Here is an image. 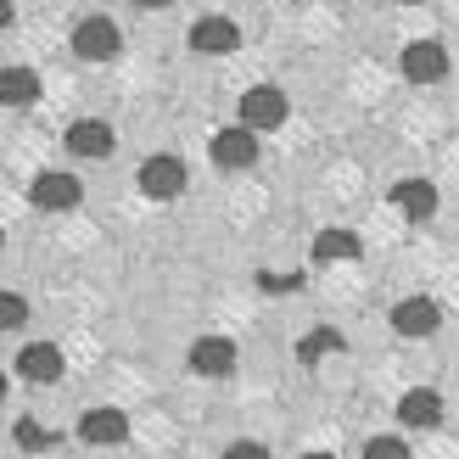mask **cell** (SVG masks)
<instances>
[{
  "label": "cell",
  "instance_id": "cell-1",
  "mask_svg": "<svg viewBox=\"0 0 459 459\" xmlns=\"http://www.w3.org/2000/svg\"><path fill=\"white\" fill-rule=\"evenodd\" d=\"M134 186H141L152 202H174V196H186L191 174H186V163H179V157L157 152V157H146V163H141V174H134Z\"/></svg>",
  "mask_w": 459,
  "mask_h": 459
},
{
  "label": "cell",
  "instance_id": "cell-2",
  "mask_svg": "<svg viewBox=\"0 0 459 459\" xmlns=\"http://www.w3.org/2000/svg\"><path fill=\"white\" fill-rule=\"evenodd\" d=\"M118 45H124V34H118V22L112 17H79L74 22V56L79 62H112L118 56Z\"/></svg>",
  "mask_w": 459,
  "mask_h": 459
},
{
  "label": "cell",
  "instance_id": "cell-3",
  "mask_svg": "<svg viewBox=\"0 0 459 459\" xmlns=\"http://www.w3.org/2000/svg\"><path fill=\"white\" fill-rule=\"evenodd\" d=\"M398 67H403L409 84H443L448 79V51H443L437 39H409L403 56H398Z\"/></svg>",
  "mask_w": 459,
  "mask_h": 459
},
{
  "label": "cell",
  "instance_id": "cell-4",
  "mask_svg": "<svg viewBox=\"0 0 459 459\" xmlns=\"http://www.w3.org/2000/svg\"><path fill=\"white\" fill-rule=\"evenodd\" d=\"M286 112H291V101H286V90H274V84H252L247 96H241V124H252V129H281L286 124Z\"/></svg>",
  "mask_w": 459,
  "mask_h": 459
},
{
  "label": "cell",
  "instance_id": "cell-5",
  "mask_svg": "<svg viewBox=\"0 0 459 459\" xmlns=\"http://www.w3.org/2000/svg\"><path fill=\"white\" fill-rule=\"evenodd\" d=\"M208 152H213L219 169H252V163H258V129H252V124L219 129L213 141H208Z\"/></svg>",
  "mask_w": 459,
  "mask_h": 459
},
{
  "label": "cell",
  "instance_id": "cell-6",
  "mask_svg": "<svg viewBox=\"0 0 459 459\" xmlns=\"http://www.w3.org/2000/svg\"><path fill=\"white\" fill-rule=\"evenodd\" d=\"M62 146L74 152V157H90V163H101V157H112L118 134H112V124H101V118H79V124H67Z\"/></svg>",
  "mask_w": 459,
  "mask_h": 459
},
{
  "label": "cell",
  "instance_id": "cell-7",
  "mask_svg": "<svg viewBox=\"0 0 459 459\" xmlns=\"http://www.w3.org/2000/svg\"><path fill=\"white\" fill-rule=\"evenodd\" d=\"M241 45V29L230 17H196L191 22V51L196 56H230Z\"/></svg>",
  "mask_w": 459,
  "mask_h": 459
},
{
  "label": "cell",
  "instance_id": "cell-8",
  "mask_svg": "<svg viewBox=\"0 0 459 459\" xmlns=\"http://www.w3.org/2000/svg\"><path fill=\"white\" fill-rule=\"evenodd\" d=\"M79 196H84V186H79L74 174H39L34 186H29V202H34V208H45V213L79 208Z\"/></svg>",
  "mask_w": 459,
  "mask_h": 459
},
{
  "label": "cell",
  "instance_id": "cell-9",
  "mask_svg": "<svg viewBox=\"0 0 459 459\" xmlns=\"http://www.w3.org/2000/svg\"><path fill=\"white\" fill-rule=\"evenodd\" d=\"M191 370L202 381H224L230 370H236V342H230V336H202L191 348Z\"/></svg>",
  "mask_w": 459,
  "mask_h": 459
},
{
  "label": "cell",
  "instance_id": "cell-10",
  "mask_svg": "<svg viewBox=\"0 0 459 459\" xmlns=\"http://www.w3.org/2000/svg\"><path fill=\"white\" fill-rule=\"evenodd\" d=\"M443 325V308L437 303H431V297H403V303L393 308V331L398 336H431V331H437Z\"/></svg>",
  "mask_w": 459,
  "mask_h": 459
},
{
  "label": "cell",
  "instance_id": "cell-11",
  "mask_svg": "<svg viewBox=\"0 0 459 459\" xmlns=\"http://www.w3.org/2000/svg\"><path fill=\"white\" fill-rule=\"evenodd\" d=\"M79 437L96 443V448H118L129 437V415L124 409H90V415L79 420Z\"/></svg>",
  "mask_w": 459,
  "mask_h": 459
},
{
  "label": "cell",
  "instance_id": "cell-12",
  "mask_svg": "<svg viewBox=\"0 0 459 459\" xmlns=\"http://www.w3.org/2000/svg\"><path fill=\"white\" fill-rule=\"evenodd\" d=\"M393 202H398L403 219L426 224L431 213H437V186H431V179H398V186H393Z\"/></svg>",
  "mask_w": 459,
  "mask_h": 459
},
{
  "label": "cell",
  "instance_id": "cell-13",
  "mask_svg": "<svg viewBox=\"0 0 459 459\" xmlns=\"http://www.w3.org/2000/svg\"><path fill=\"white\" fill-rule=\"evenodd\" d=\"M398 420H403L409 431H431V426L443 420V398L431 393V386H415V393L398 398Z\"/></svg>",
  "mask_w": 459,
  "mask_h": 459
},
{
  "label": "cell",
  "instance_id": "cell-14",
  "mask_svg": "<svg viewBox=\"0 0 459 459\" xmlns=\"http://www.w3.org/2000/svg\"><path fill=\"white\" fill-rule=\"evenodd\" d=\"M17 376L22 381H56L62 376V348H51V342H29V348L17 353Z\"/></svg>",
  "mask_w": 459,
  "mask_h": 459
},
{
  "label": "cell",
  "instance_id": "cell-15",
  "mask_svg": "<svg viewBox=\"0 0 459 459\" xmlns=\"http://www.w3.org/2000/svg\"><path fill=\"white\" fill-rule=\"evenodd\" d=\"M364 252V241L353 236V230H319L314 236V258L319 264H348V258H359Z\"/></svg>",
  "mask_w": 459,
  "mask_h": 459
},
{
  "label": "cell",
  "instance_id": "cell-16",
  "mask_svg": "<svg viewBox=\"0 0 459 459\" xmlns=\"http://www.w3.org/2000/svg\"><path fill=\"white\" fill-rule=\"evenodd\" d=\"M0 101H6V107L39 101V79L29 74V67H6V79H0Z\"/></svg>",
  "mask_w": 459,
  "mask_h": 459
},
{
  "label": "cell",
  "instance_id": "cell-17",
  "mask_svg": "<svg viewBox=\"0 0 459 459\" xmlns=\"http://www.w3.org/2000/svg\"><path fill=\"white\" fill-rule=\"evenodd\" d=\"M348 348V342H342V331H308L303 342H297V364H319V359H331V353H342Z\"/></svg>",
  "mask_w": 459,
  "mask_h": 459
},
{
  "label": "cell",
  "instance_id": "cell-18",
  "mask_svg": "<svg viewBox=\"0 0 459 459\" xmlns=\"http://www.w3.org/2000/svg\"><path fill=\"white\" fill-rule=\"evenodd\" d=\"M17 448H56V431H45L39 420H17Z\"/></svg>",
  "mask_w": 459,
  "mask_h": 459
},
{
  "label": "cell",
  "instance_id": "cell-19",
  "mask_svg": "<svg viewBox=\"0 0 459 459\" xmlns=\"http://www.w3.org/2000/svg\"><path fill=\"white\" fill-rule=\"evenodd\" d=\"M0 325H6V331H17V325H29V303H22L17 291L6 297V303H0Z\"/></svg>",
  "mask_w": 459,
  "mask_h": 459
},
{
  "label": "cell",
  "instance_id": "cell-20",
  "mask_svg": "<svg viewBox=\"0 0 459 459\" xmlns=\"http://www.w3.org/2000/svg\"><path fill=\"white\" fill-rule=\"evenodd\" d=\"M258 286H264V291H297V286H303V274H274V269H264Z\"/></svg>",
  "mask_w": 459,
  "mask_h": 459
},
{
  "label": "cell",
  "instance_id": "cell-21",
  "mask_svg": "<svg viewBox=\"0 0 459 459\" xmlns=\"http://www.w3.org/2000/svg\"><path fill=\"white\" fill-rule=\"evenodd\" d=\"M370 454H403V443H398V437H376Z\"/></svg>",
  "mask_w": 459,
  "mask_h": 459
},
{
  "label": "cell",
  "instance_id": "cell-22",
  "mask_svg": "<svg viewBox=\"0 0 459 459\" xmlns=\"http://www.w3.org/2000/svg\"><path fill=\"white\" fill-rule=\"evenodd\" d=\"M129 6H141V12H157V6H169V0H129Z\"/></svg>",
  "mask_w": 459,
  "mask_h": 459
},
{
  "label": "cell",
  "instance_id": "cell-23",
  "mask_svg": "<svg viewBox=\"0 0 459 459\" xmlns=\"http://www.w3.org/2000/svg\"><path fill=\"white\" fill-rule=\"evenodd\" d=\"M409 6H415V0H409Z\"/></svg>",
  "mask_w": 459,
  "mask_h": 459
}]
</instances>
